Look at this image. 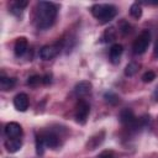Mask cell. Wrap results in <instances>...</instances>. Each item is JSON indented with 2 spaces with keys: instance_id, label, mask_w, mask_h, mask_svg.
<instances>
[{
  "instance_id": "cell-1",
  "label": "cell",
  "mask_w": 158,
  "mask_h": 158,
  "mask_svg": "<svg viewBox=\"0 0 158 158\" xmlns=\"http://www.w3.org/2000/svg\"><path fill=\"white\" fill-rule=\"evenodd\" d=\"M57 5L49 1H40L35 10V23L40 30H47L53 26L57 19Z\"/></svg>"
},
{
  "instance_id": "cell-2",
  "label": "cell",
  "mask_w": 158,
  "mask_h": 158,
  "mask_svg": "<svg viewBox=\"0 0 158 158\" xmlns=\"http://www.w3.org/2000/svg\"><path fill=\"white\" fill-rule=\"evenodd\" d=\"M90 10H91L93 16L100 23L110 22L117 14V9L112 4H94Z\"/></svg>"
},
{
  "instance_id": "cell-3",
  "label": "cell",
  "mask_w": 158,
  "mask_h": 158,
  "mask_svg": "<svg viewBox=\"0 0 158 158\" xmlns=\"http://www.w3.org/2000/svg\"><path fill=\"white\" fill-rule=\"evenodd\" d=\"M149 42H151V32H149V30H143L137 36V38L135 40V42L132 44L133 53L135 54H143L148 49Z\"/></svg>"
},
{
  "instance_id": "cell-4",
  "label": "cell",
  "mask_w": 158,
  "mask_h": 158,
  "mask_svg": "<svg viewBox=\"0 0 158 158\" xmlns=\"http://www.w3.org/2000/svg\"><path fill=\"white\" fill-rule=\"evenodd\" d=\"M90 114V105L84 99H80L75 106V121L80 125H84Z\"/></svg>"
},
{
  "instance_id": "cell-5",
  "label": "cell",
  "mask_w": 158,
  "mask_h": 158,
  "mask_svg": "<svg viewBox=\"0 0 158 158\" xmlns=\"http://www.w3.org/2000/svg\"><path fill=\"white\" fill-rule=\"evenodd\" d=\"M59 51H60L59 44H47L40 49V57L43 60H51L58 56Z\"/></svg>"
},
{
  "instance_id": "cell-6",
  "label": "cell",
  "mask_w": 158,
  "mask_h": 158,
  "mask_svg": "<svg viewBox=\"0 0 158 158\" xmlns=\"http://www.w3.org/2000/svg\"><path fill=\"white\" fill-rule=\"evenodd\" d=\"M43 143L46 147H49L52 149H56L59 146V137L57 133H54L53 131H44L40 133Z\"/></svg>"
},
{
  "instance_id": "cell-7",
  "label": "cell",
  "mask_w": 158,
  "mask_h": 158,
  "mask_svg": "<svg viewBox=\"0 0 158 158\" xmlns=\"http://www.w3.org/2000/svg\"><path fill=\"white\" fill-rule=\"evenodd\" d=\"M120 121H121V123L122 125H125V126H128V127H133V125L136 123V121H137V117L135 116V114H133V111H132V109H128V107H126V109H123V110H121V112H120Z\"/></svg>"
},
{
  "instance_id": "cell-8",
  "label": "cell",
  "mask_w": 158,
  "mask_h": 158,
  "mask_svg": "<svg viewBox=\"0 0 158 158\" xmlns=\"http://www.w3.org/2000/svg\"><path fill=\"white\" fill-rule=\"evenodd\" d=\"M4 132L7 138H20L22 135V128L17 122H9L6 123Z\"/></svg>"
},
{
  "instance_id": "cell-9",
  "label": "cell",
  "mask_w": 158,
  "mask_h": 158,
  "mask_svg": "<svg viewBox=\"0 0 158 158\" xmlns=\"http://www.w3.org/2000/svg\"><path fill=\"white\" fill-rule=\"evenodd\" d=\"M28 105H30V99H28L27 94L20 93L14 98V106L17 111H21V112L26 111L28 109Z\"/></svg>"
},
{
  "instance_id": "cell-10",
  "label": "cell",
  "mask_w": 158,
  "mask_h": 158,
  "mask_svg": "<svg viewBox=\"0 0 158 158\" xmlns=\"http://www.w3.org/2000/svg\"><path fill=\"white\" fill-rule=\"evenodd\" d=\"M91 88H93V85H91L90 81H88V80H81V81H79V83L74 86V94H75L78 98L81 99L83 96H86L88 94H90Z\"/></svg>"
},
{
  "instance_id": "cell-11",
  "label": "cell",
  "mask_w": 158,
  "mask_h": 158,
  "mask_svg": "<svg viewBox=\"0 0 158 158\" xmlns=\"http://www.w3.org/2000/svg\"><path fill=\"white\" fill-rule=\"evenodd\" d=\"M28 49V41L26 37H19L15 42V46H14V52H15V56L16 57H22L26 54Z\"/></svg>"
},
{
  "instance_id": "cell-12",
  "label": "cell",
  "mask_w": 158,
  "mask_h": 158,
  "mask_svg": "<svg viewBox=\"0 0 158 158\" xmlns=\"http://www.w3.org/2000/svg\"><path fill=\"white\" fill-rule=\"evenodd\" d=\"M122 52H123V48L121 44L118 43H114L111 47H110V52H109V57H110V60L112 64H118L120 62V58L122 56Z\"/></svg>"
},
{
  "instance_id": "cell-13",
  "label": "cell",
  "mask_w": 158,
  "mask_h": 158,
  "mask_svg": "<svg viewBox=\"0 0 158 158\" xmlns=\"http://www.w3.org/2000/svg\"><path fill=\"white\" fill-rule=\"evenodd\" d=\"M6 151L9 153H16L17 151H20V148L22 147V141L21 137L20 138H7L4 143Z\"/></svg>"
},
{
  "instance_id": "cell-14",
  "label": "cell",
  "mask_w": 158,
  "mask_h": 158,
  "mask_svg": "<svg viewBox=\"0 0 158 158\" xmlns=\"http://www.w3.org/2000/svg\"><path fill=\"white\" fill-rule=\"evenodd\" d=\"M104 137H105V132L104 131H101V132L94 135L93 137H90L88 143H86L88 149H95L98 146H100L102 143V141H104Z\"/></svg>"
},
{
  "instance_id": "cell-15",
  "label": "cell",
  "mask_w": 158,
  "mask_h": 158,
  "mask_svg": "<svg viewBox=\"0 0 158 158\" xmlns=\"http://www.w3.org/2000/svg\"><path fill=\"white\" fill-rule=\"evenodd\" d=\"M28 5L27 1L25 0H20V1H14L10 6V11L15 15V16H21L22 12H23V9Z\"/></svg>"
},
{
  "instance_id": "cell-16",
  "label": "cell",
  "mask_w": 158,
  "mask_h": 158,
  "mask_svg": "<svg viewBox=\"0 0 158 158\" xmlns=\"http://www.w3.org/2000/svg\"><path fill=\"white\" fill-rule=\"evenodd\" d=\"M16 84V79L15 78H10V77H5L1 75L0 77V89L2 91H7L11 90Z\"/></svg>"
},
{
  "instance_id": "cell-17",
  "label": "cell",
  "mask_w": 158,
  "mask_h": 158,
  "mask_svg": "<svg viewBox=\"0 0 158 158\" xmlns=\"http://www.w3.org/2000/svg\"><path fill=\"white\" fill-rule=\"evenodd\" d=\"M104 99H105V101H106L107 104H110V105H112V106H115V105H117V104L120 102L118 95H117L116 93L111 91V90H109V91H106V93L104 94Z\"/></svg>"
},
{
  "instance_id": "cell-18",
  "label": "cell",
  "mask_w": 158,
  "mask_h": 158,
  "mask_svg": "<svg viewBox=\"0 0 158 158\" xmlns=\"http://www.w3.org/2000/svg\"><path fill=\"white\" fill-rule=\"evenodd\" d=\"M115 40H116V30L114 27L105 30V32L102 33V42L110 43V42H114Z\"/></svg>"
},
{
  "instance_id": "cell-19",
  "label": "cell",
  "mask_w": 158,
  "mask_h": 158,
  "mask_svg": "<svg viewBox=\"0 0 158 158\" xmlns=\"http://www.w3.org/2000/svg\"><path fill=\"white\" fill-rule=\"evenodd\" d=\"M130 15L133 17V19H139L142 16V6L139 2H133L130 7Z\"/></svg>"
},
{
  "instance_id": "cell-20",
  "label": "cell",
  "mask_w": 158,
  "mask_h": 158,
  "mask_svg": "<svg viewBox=\"0 0 158 158\" xmlns=\"http://www.w3.org/2000/svg\"><path fill=\"white\" fill-rule=\"evenodd\" d=\"M137 72H138V64L135 63V62L128 63L126 65V68H125V75L126 77H133Z\"/></svg>"
},
{
  "instance_id": "cell-21",
  "label": "cell",
  "mask_w": 158,
  "mask_h": 158,
  "mask_svg": "<svg viewBox=\"0 0 158 158\" xmlns=\"http://www.w3.org/2000/svg\"><path fill=\"white\" fill-rule=\"evenodd\" d=\"M40 84H43V78L40 77V75H32V77H30L28 80H27V85H30V86H32V88L38 86Z\"/></svg>"
},
{
  "instance_id": "cell-22",
  "label": "cell",
  "mask_w": 158,
  "mask_h": 158,
  "mask_svg": "<svg viewBox=\"0 0 158 158\" xmlns=\"http://www.w3.org/2000/svg\"><path fill=\"white\" fill-rule=\"evenodd\" d=\"M118 28H120V32H121L122 35H127V33L131 32V25H130L127 21H125V20H122V21L120 22Z\"/></svg>"
},
{
  "instance_id": "cell-23",
  "label": "cell",
  "mask_w": 158,
  "mask_h": 158,
  "mask_svg": "<svg viewBox=\"0 0 158 158\" xmlns=\"http://www.w3.org/2000/svg\"><path fill=\"white\" fill-rule=\"evenodd\" d=\"M43 147H44V143H43L41 136L37 135L36 136V152H37V154H43V151H44Z\"/></svg>"
},
{
  "instance_id": "cell-24",
  "label": "cell",
  "mask_w": 158,
  "mask_h": 158,
  "mask_svg": "<svg viewBox=\"0 0 158 158\" xmlns=\"http://www.w3.org/2000/svg\"><path fill=\"white\" fill-rule=\"evenodd\" d=\"M156 79V74H154V72H152V70H148V72H146L143 75H142V80L144 81V83H151V81H153Z\"/></svg>"
},
{
  "instance_id": "cell-25",
  "label": "cell",
  "mask_w": 158,
  "mask_h": 158,
  "mask_svg": "<svg viewBox=\"0 0 158 158\" xmlns=\"http://www.w3.org/2000/svg\"><path fill=\"white\" fill-rule=\"evenodd\" d=\"M98 158H115V153H114L112 151L106 149V151H102V152L98 156Z\"/></svg>"
},
{
  "instance_id": "cell-26",
  "label": "cell",
  "mask_w": 158,
  "mask_h": 158,
  "mask_svg": "<svg viewBox=\"0 0 158 158\" xmlns=\"http://www.w3.org/2000/svg\"><path fill=\"white\" fill-rule=\"evenodd\" d=\"M43 78V84L44 85H48V84H51V81H52V75H44V77H42Z\"/></svg>"
},
{
  "instance_id": "cell-27",
  "label": "cell",
  "mask_w": 158,
  "mask_h": 158,
  "mask_svg": "<svg viewBox=\"0 0 158 158\" xmlns=\"http://www.w3.org/2000/svg\"><path fill=\"white\" fill-rule=\"evenodd\" d=\"M154 57L158 58V41L156 42V46H154Z\"/></svg>"
},
{
  "instance_id": "cell-28",
  "label": "cell",
  "mask_w": 158,
  "mask_h": 158,
  "mask_svg": "<svg viewBox=\"0 0 158 158\" xmlns=\"http://www.w3.org/2000/svg\"><path fill=\"white\" fill-rule=\"evenodd\" d=\"M153 98L156 99V100H158V86L156 88V90H154V94H153Z\"/></svg>"
}]
</instances>
